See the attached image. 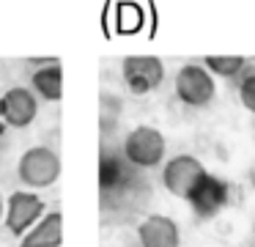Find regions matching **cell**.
<instances>
[{
  "instance_id": "cell-1",
  "label": "cell",
  "mask_w": 255,
  "mask_h": 247,
  "mask_svg": "<svg viewBox=\"0 0 255 247\" xmlns=\"http://www.w3.org/2000/svg\"><path fill=\"white\" fill-rule=\"evenodd\" d=\"M17 176L30 190L52 187L58 181V176H61V157H58V151H52L47 146H33L19 157Z\"/></svg>"
},
{
  "instance_id": "cell-2",
  "label": "cell",
  "mask_w": 255,
  "mask_h": 247,
  "mask_svg": "<svg viewBox=\"0 0 255 247\" xmlns=\"http://www.w3.org/2000/svg\"><path fill=\"white\" fill-rule=\"evenodd\" d=\"M167 151L165 135L156 126H134L124 140V157L137 168H156L162 165Z\"/></svg>"
},
{
  "instance_id": "cell-3",
  "label": "cell",
  "mask_w": 255,
  "mask_h": 247,
  "mask_svg": "<svg viewBox=\"0 0 255 247\" xmlns=\"http://www.w3.org/2000/svg\"><path fill=\"white\" fill-rule=\"evenodd\" d=\"M231 192L233 190L225 179H220V176L206 170V173L200 176V181L192 187V192L187 195V203L200 220H211L231 203Z\"/></svg>"
},
{
  "instance_id": "cell-4",
  "label": "cell",
  "mask_w": 255,
  "mask_h": 247,
  "mask_svg": "<svg viewBox=\"0 0 255 247\" xmlns=\"http://www.w3.org/2000/svg\"><path fill=\"white\" fill-rule=\"evenodd\" d=\"M121 77L127 88L137 96L156 91L165 80V63L156 55H127L121 63Z\"/></svg>"
},
{
  "instance_id": "cell-5",
  "label": "cell",
  "mask_w": 255,
  "mask_h": 247,
  "mask_svg": "<svg viewBox=\"0 0 255 247\" xmlns=\"http://www.w3.org/2000/svg\"><path fill=\"white\" fill-rule=\"evenodd\" d=\"M217 93V82L203 63H184L176 74V96L187 107H206Z\"/></svg>"
},
{
  "instance_id": "cell-6",
  "label": "cell",
  "mask_w": 255,
  "mask_h": 247,
  "mask_svg": "<svg viewBox=\"0 0 255 247\" xmlns=\"http://www.w3.org/2000/svg\"><path fill=\"white\" fill-rule=\"evenodd\" d=\"M44 214H47L44 212V201H41L39 195H33V192H28V190H17V192L8 195L3 220H6L8 234H14V236L22 239Z\"/></svg>"
},
{
  "instance_id": "cell-7",
  "label": "cell",
  "mask_w": 255,
  "mask_h": 247,
  "mask_svg": "<svg viewBox=\"0 0 255 247\" xmlns=\"http://www.w3.org/2000/svg\"><path fill=\"white\" fill-rule=\"evenodd\" d=\"M206 173L203 162L192 154H178V157L167 159L162 168V184L170 195L187 201V195L192 192V187L200 181V176Z\"/></svg>"
},
{
  "instance_id": "cell-8",
  "label": "cell",
  "mask_w": 255,
  "mask_h": 247,
  "mask_svg": "<svg viewBox=\"0 0 255 247\" xmlns=\"http://www.w3.org/2000/svg\"><path fill=\"white\" fill-rule=\"evenodd\" d=\"M39 115V102H36V93H30V88H8L3 96H0V121L3 126H11V129H25L30 126Z\"/></svg>"
},
{
  "instance_id": "cell-9",
  "label": "cell",
  "mask_w": 255,
  "mask_h": 247,
  "mask_svg": "<svg viewBox=\"0 0 255 247\" xmlns=\"http://www.w3.org/2000/svg\"><path fill=\"white\" fill-rule=\"evenodd\" d=\"M140 247H181V234L173 217L165 214H148L137 225Z\"/></svg>"
},
{
  "instance_id": "cell-10",
  "label": "cell",
  "mask_w": 255,
  "mask_h": 247,
  "mask_svg": "<svg viewBox=\"0 0 255 247\" xmlns=\"http://www.w3.org/2000/svg\"><path fill=\"white\" fill-rule=\"evenodd\" d=\"M63 242V214L47 212L28 234L19 239V247H61Z\"/></svg>"
},
{
  "instance_id": "cell-11",
  "label": "cell",
  "mask_w": 255,
  "mask_h": 247,
  "mask_svg": "<svg viewBox=\"0 0 255 247\" xmlns=\"http://www.w3.org/2000/svg\"><path fill=\"white\" fill-rule=\"evenodd\" d=\"M30 85L47 102H61L63 99V69L61 60H50L47 66H39V69L30 74Z\"/></svg>"
},
{
  "instance_id": "cell-12",
  "label": "cell",
  "mask_w": 255,
  "mask_h": 247,
  "mask_svg": "<svg viewBox=\"0 0 255 247\" xmlns=\"http://www.w3.org/2000/svg\"><path fill=\"white\" fill-rule=\"evenodd\" d=\"M244 66H247V60L242 55H209V58H203V69L211 77L217 74V77H225V80L239 77L244 71Z\"/></svg>"
},
{
  "instance_id": "cell-13",
  "label": "cell",
  "mask_w": 255,
  "mask_h": 247,
  "mask_svg": "<svg viewBox=\"0 0 255 247\" xmlns=\"http://www.w3.org/2000/svg\"><path fill=\"white\" fill-rule=\"evenodd\" d=\"M239 99H242V104L255 115V69L242 71V80H239Z\"/></svg>"
},
{
  "instance_id": "cell-14",
  "label": "cell",
  "mask_w": 255,
  "mask_h": 247,
  "mask_svg": "<svg viewBox=\"0 0 255 247\" xmlns=\"http://www.w3.org/2000/svg\"><path fill=\"white\" fill-rule=\"evenodd\" d=\"M3 212H6V201H3V192H0V223H3Z\"/></svg>"
},
{
  "instance_id": "cell-15",
  "label": "cell",
  "mask_w": 255,
  "mask_h": 247,
  "mask_svg": "<svg viewBox=\"0 0 255 247\" xmlns=\"http://www.w3.org/2000/svg\"><path fill=\"white\" fill-rule=\"evenodd\" d=\"M250 184H253V190H255V168L250 170Z\"/></svg>"
},
{
  "instance_id": "cell-16",
  "label": "cell",
  "mask_w": 255,
  "mask_h": 247,
  "mask_svg": "<svg viewBox=\"0 0 255 247\" xmlns=\"http://www.w3.org/2000/svg\"><path fill=\"white\" fill-rule=\"evenodd\" d=\"M250 247H255V228H253V236H250Z\"/></svg>"
},
{
  "instance_id": "cell-17",
  "label": "cell",
  "mask_w": 255,
  "mask_h": 247,
  "mask_svg": "<svg viewBox=\"0 0 255 247\" xmlns=\"http://www.w3.org/2000/svg\"><path fill=\"white\" fill-rule=\"evenodd\" d=\"M3 132H6V126H3V121H0V135H3Z\"/></svg>"
}]
</instances>
